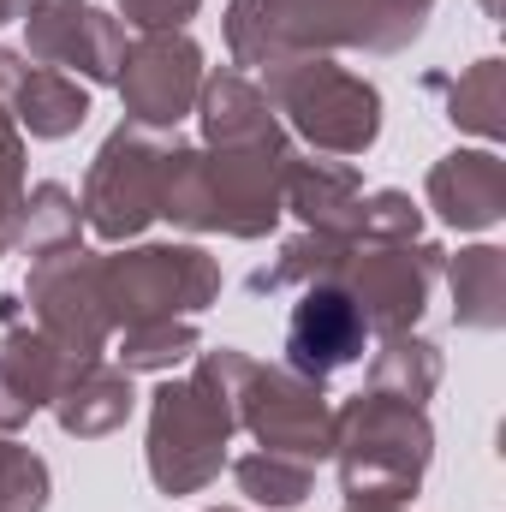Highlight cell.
Wrapping results in <instances>:
<instances>
[{
  "label": "cell",
  "mask_w": 506,
  "mask_h": 512,
  "mask_svg": "<svg viewBox=\"0 0 506 512\" xmlns=\"http://www.w3.org/2000/svg\"><path fill=\"white\" fill-rule=\"evenodd\" d=\"M84 233V209L66 185H36L24 191L18 215H12V251L24 256H54V251H72Z\"/></svg>",
  "instance_id": "obj_20"
},
{
  "label": "cell",
  "mask_w": 506,
  "mask_h": 512,
  "mask_svg": "<svg viewBox=\"0 0 506 512\" xmlns=\"http://www.w3.org/2000/svg\"><path fill=\"white\" fill-rule=\"evenodd\" d=\"M286 167L292 143L262 137L233 149H173L167 185H161V215L185 233H227V239H262L280 221L286 197Z\"/></svg>",
  "instance_id": "obj_3"
},
{
  "label": "cell",
  "mask_w": 506,
  "mask_h": 512,
  "mask_svg": "<svg viewBox=\"0 0 506 512\" xmlns=\"http://www.w3.org/2000/svg\"><path fill=\"white\" fill-rule=\"evenodd\" d=\"M441 387V346L417 340V334H387L381 352L370 358V393L399 399V405H423Z\"/></svg>",
  "instance_id": "obj_21"
},
{
  "label": "cell",
  "mask_w": 506,
  "mask_h": 512,
  "mask_svg": "<svg viewBox=\"0 0 506 512\" xmlns=\"http://www.w3.org/2000/svg\"><path fill=\"white\" fill-rule=\"evenodd\" d=\"M30 417H36V405H30V399H24L18 387L0 376V435H18V429H24Z\"/></svg>",
  "instance_id": "obj_30"
},
{
  "label": "cell",
  "mask_w": 506,
  "mask_h": 512,
  "mask_svg": "<svg viewBox=\"0 0 506 512\" xmlns=\"http://www.w3.org/2000/svg\"><path fill=\"white\" fill-rule=\"evenodd\" d=\"M30 60L54 72H78L84 84H114L126 60V24L90 0H42L30 18Z\"/></svg>",
  "instance_id": "obj_12"
},
{
  "label": "cell",
  "mask_w": 506,
  "mask_h": 512,
  "mask_svg": "<svg viewBox=\"0 0 506 512\" xmlns=\"http://www.w3.org/2000/svg\"><path fill=\"white\" fill-rule=\"evenodd\" d=\"M203 48L185 30H143L137 42H126L120 60V102H126L131 126L173 131L203 96Z\"/></svg>",
  "instance_id": "obj_11"
},
{
  "label": "cell",
  "mask_w": 506,
  "mask_h": 512,
  "mask_svg": "<svg viewBox=\"0 0 506 512\" xmlns=\"http://www.w3.org/2000/svg\"><path fill=\"white\" fill-rule=\"evenodd\" d=\"M358 239H370V245H411V239H423V209L405 191H364Z\"/></svg>",
  "instance_id": "obj_27"
},
{
  "label": "cell",
  "mask_w": 506,
  "mask_h": 512,
  "mask_svg": "<svg viewBox=\"0 0 506 512\" xmlns=\"http://www.w3.org/2000/svg\"><path fill=\"white\" fill-rule=\"evenodd\" d=\"M203 0H120V18L137 30H185Z\"/></svg>",
  "instance_id": "obj_29"
},
{
  "label": "cell",
  "mask_w": 506,
  "mask_h": 512,
  "mask_svg": "<svg viewBox=\"0 0 506 512\" xmlns=\"http://www.w3.org/2000/svg\"><path fill=\"white\" fill-rule=\"evenodd\" d=\"M185 358H197V328H191V316H179V322H137L120 334V370H173V364H185Z\"/></svg>",
  "instance_id": "obj_25"
},
{
  "label": "cell",
  "mask_w": 506,
  "mask_h": 512,
  "mask_svg": "<svg viewBox=\"0 0 506 512\" xmlns=\"http://www.w3.org/2000/svg\"><path fill=\"white\" fill-rule=\"evenodd\" d=\"M304 233H328V239H358V215H364V179L352 161L340 155H292L286 167V197H280Z\"/></svg>",
  "instance_id": "obj_15"
},
{
  "label": "cell",
  "mask_w": 506,
  "mask_h": 512,
  "mask_svg": "<svg viewBox=\"0 0 506 512\" xmlns=\"http://www.w3.org/2000/svg\"><path fill=\"white\" fill-rule=\"evenodd\" d=\"M435 0H233L227 48L239 66H274L292 54H334L370 48L399 54L423 36Z\"/></svg>",
  "instance_id": "obj_1"
},
{
  "label": "cell",
  "mask_w": 506,
  "mask_h": 512,
  "mask_svg": "<svg viewBox=\"0 0 506 512\" xmlns=\"http://www.w3.org/2000/svg\"><path fill=\"white\" fill-rule=\"evenodd\" d=\"M179 149V131H155V126H114L108 143L90 161L84 179V227L102 245H126L137 239L149 221H161V185H167V161Z\"/></svg>",
  "instance_id": "obj_6"
},
{
  "label": "cell",
  "mask_w": 506,
  "mask_h": 512,
  "mask_svg": "<svg viewBox=\"0 0 506 512\" xmlns=\"http://www.w3.org/2000/svg\"><path fill=\"white\" fill-rule=\"evenodd\" d=\"M24 203V131L0 102V256L12 251V215Z\"/></svg>",
  "instance_id": "obj_28"
},
{
  "label": "cell",
  "mask_w": 506,
  "mask_h": 512,
  "mask_svg": "<svg viewBox=\"0 0 506 512\" xmlns=\"http://www.w3.org/2000/svg\"><path fill=\"white\" fill-rule=\"evenodd\" d=\"M435 90H447V120L477 137H506V66L501 60H477L459 84L429 78Z\"/></svg>",
  "instance_id": "obj_22"
},
{
  "label": "cell",
  "mask_w": 506,
  "mask_h": 512,
  "mask_svg": "<svg viewBox=\"0 0 506 512\" xmlns=\"http://www.w3.org/2000/svg\"><path fill=\"white\" fill-rule=\"evenodd\" d=\"M352 239H328V233H298L292 245H280V256L268 268L251 274V292H286V286H316V280H334L340 256H346Z\"/></svg>",
  "instance_id": "obj_23"
},
{
  "label": "cell",
  "mask_w": 506,
  "mask_h": 512,
  "mask_svg": "<svg viewBox=\"0 0 506 512\" xmlns=\"http://www.w3.org/2000/svg\"><path fill=\"white\" fill-rule=\"evenodd\" d=\"M346 512H399V507H346Z\"/></svg>",
  "instance_id": "obj_32"
},
{
  "label": "cell",
  "mask_w": 506,
  "mask_h": 512,
  "mask_svg": "<svg viewBox=\"0 0 506 512\" xmlns=\"http://www.w3.org/2000/svg\"><path fill=\"white\" fill-rule=\"evenodd\" d=\"M256 358L221 346L197 352L191 376L149 393V477L161 495H197L221 477L227 441L239 429V387Z\"/></svg>",
  "instance_id": "obj_2"
},
{
  "label": "cell",
  "mask_w": 506,
  "mask_h": 512,
  "mask_svg": "<svg viewBox=\"0 0 506 512\" xmlns=\"http://www.w3.org/2000/svg\"><path fill=\"white\" fill-rule=\"evenodd\" d=\"M0 102L18 120V131L48 137V143L54 137H72V131L90 120V90L72 72L36 66L30 54H12V48H0Z\"/></svg>",
  "instance_id": "obj_14"
},
{
  "label": "cell",
  "mask_w": 506,
  "mask_h": 512,
  "mask_svg": "<svg viewBox=\"0 0 506 512\" xmlns=\"http://www.w3.org/2000/svg\"><path fill=\"white\" fill-rule=\"evenodd\" d=\"M48 507V465L0 435V512H42Z\"/></svg>",
  "instance_id": "obj_26"
},
{
  "label": "cell",
  "mask_w": 506,
  "mask_h": 512,
  "mask_svg": "<svg viewBox=\"0 0 506 512\" xmlns=\"http://www.w3.org/2000/svg\"><path fill=\"white\" fill-rule=\"evenodd\" d=\"M42 0H0V24H24Z\"/></svg>",
  "instance_id": "obj_31"
},
{
  "label": "cell",
  "mask_w": 506,
  "mask_h": 512,
  "mask_svg": "<svg viewBox=\"0 0 506 512\" xmlns=\"http://www.w3.org/2000/svg\"><path fill=\"white\" fill-rule=\"evenodd\" d=\"M209 512H239V507H209Z\"/></svg>",
  "instance_id": "obj_33"
},
{
  "label": "cell",
  "mask_w": 506,
  "mask_h": 512,
  "mask_svg": "<svg viewBox=\"0 0 506 512\" xmlns=\"http://www.w3.org/2000/svg\"><path fill=\"white\" fill-rule=\"evenodd\" d=\"M447 280H453V304L465 328H501L506 322V251L495 245H471L459 256H441Z\"/></svg>",
  "instance_id": "obj_19"
},
{
  "label": "cell",
  "mask_w": 506,
  "mask_h": 512,
  "mask_svg": "<svg viewBox=\"0 0 506 512\" xmlns=\"http://www.w3.org/2000/svg\"><path fill=\"white\" fill-rule=\"evenodd\" d=\"M262 96L316 155H364L381 137V96L328 54H292L262 66Z\"/></svg>",
  "instance_id": "obj_5"
},
{
  "label": "cell",
  "mask_w": 506,
  "mask_h": 512,
  "mask_svg": "<svg viewBox=\"0 0 506 512\" xmlns=\"http://www.w3.org/2000/svg\"><path fill=\"white\" fill-rule=\"evenodd\" d=\"M441 245H370V239H352L340 268H334V286L352 292V304L364 310L370 334H411L417 316L429 310V292H435V274H441Z\"/></svg>",
  "instance_id": "obj_8"
},
{
  "label": "cell",
  "mask_w": 506,
  "mask_h": 512,
  "mask_svg": "<svg viewBox=\"0 0 506 512\" xmlns=\"http://www.w3.org/2000/svg\"><path fill=\"white\" fill-rule=\"evenodd\" d=\"M197 114H203V149H233V143H262V137H280V114L268 108V96L256 90L245 72L203 78Z\"/></svg>",
  "instance_id": "obj_18"
},
{
  "label": "cell",
  "mask_w": 506,
  "mask_h": 512,
  "mask_svg": "<svg viewBox=\"0 0 506 512\" xmlns=\"http://www.w3.org/2000/svg\"><path fill=\"white\" fill-rule=\"evenodd\" d=\"M233 483H239V495L256 501V507H298L310 495V483H316V465L256 447L245 459H233Z\"/></svg>",
  "instance_id": "obj_24"
},
{
  "label": "cell",
  "mask_w": 506,
  "mask_h": 512,
  "mask_svg": "<svg viewBox=\"0 0 506 512\" xmlns=\"http://www.w3.org/2000/svg\"><path fill=\"white\" fill-rule=\"evenodd\" d=\"M24 310L30 322L66 352V358H102L108 334H114V316L102 304V256L72 245V251L36 256L30 268V286H24Z\"/></svg>",
  "instance_id": "obj_10"
},
{
  "label": "cell",
  "mask_w": 506,
  "mask_h": 512,
  "mask_svg": "<svg viewBox=\"0 0 506 512\" xmlns=\"http://www.w3.org/2000/svg\"><path fill=\"white\" fill-rule=\"evenodd\" d=\"M239 429H251L262 453H286L304 465H322L334 453V405L322 382L286 370V364H251L239 387Z\"/></svg>",
  "instance_id": "obj_9"
},
{
  "label": "cell",
  "mask_w": 506,
  "mask_h": 512,
  "mask_svg": "<svg viewBox=\"0 0 506 512\" xmlns=\"http://www.w3.org/2000/svg\"><path fill=\"white\" fill-rule=\"evenodd\" d=\"M131 370L120 364H102V358H84L66 370V382L54 393V417L66 435L78 441H96V435H114L120 423L131 417Z\"/></svg>",
  "instance_id": "obj_17"
},
{
  "label": "cell",
  "mask_w": 506,
  "mask_h": 512,
  "mask_svg": "<svg viewBox=\"0 0 506 512\" xmlns=\"http://www.w3.org/2000/svg\"><path fill=\"white\" fill-rule=\"evenodd\" d=\"M429 209L459 227V233H483L506 215V161L489 149H453L429 167Z\"/></svg>",
  "instance_id": "obj_16"
},
{
  "label": "cell",
  "mask_w": 506,
  "mask_h": 512,
  "mask_svg": "<svg viewBox=\"0 0 506 512\" xmlns=\"http://www.w3.org/2000/svg\"><path fill=\"white\" fill-rule=\"evenodd\" d=\"M221 298V262L197 245H137L102 256V304L114 328L179 322Z\"/></svg>",
  "instance_id": "obj_7"
},
{
  "label": "cell",
  "mask_w": 506,
  "mask_h": 512,
  "mask_svg": "<svg viewBox=\"0 0 506 512\" xmlns=\"http://www.w3.org/2000/svg\"><path fill=\"white\" fill-rule=\"evenodd\" d=\"M429 453H435V429L423 405L358 393L334 411L328 459H340V489L352 495V507H405L423 489Z\"/></svg>",
  "instance_id": "obj_4"
},
{
  "label": "cell",
  "mask_w": 506,
  "mask_h": 512,
  "mask_svg": "<svg viewBox=\"0 0 506 512\" xmlns=\"http://www.w3.org/2000/svg\"><path fill=\"white\" fill-rule=\"evenodd\" d=\"M364 340H370V322L352 304V292L334 286V280H316L292 304V322H286V370H298L310 382H328V376H340L346 364L364 358Z\"/></svg>",
  "instance_id": "obj_13"
}]
</instances>
